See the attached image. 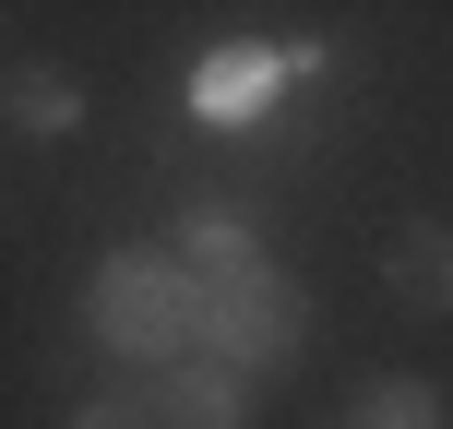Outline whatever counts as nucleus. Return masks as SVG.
<instances>
[{
	"label": "nucleus",
	"mask_w": 453,
	"mask_h": 429,
	"mask_svg": "<svg viewBox=\"0 0 453 429\" xmlns=\"http://www.w3.org/2000/svg\"><path fill=\"white\" fill-rule=\"evenodd\" d=\"M96 346L143 358L156 382L203 358V287L180 274V250H108L96 263Z\"/></svg>",
	"instance_id": "obj_1"
},
{
	"label": "nucleus",
	"mask_w": 453,
	"mask_h": 429,
	"mask_svg": "<svg viewBox=\"0 0 453 429\" xmlns=\"http://www.w3.org/2000/svg\"><path fill=\"white\" fill-rule=\"evenodd\" d=\"M298 346H311V287H298V274L263 263V274H239V287L203 298V358L239 370V382H250V370H287Z\"/></svg>",
	"instance_id": "obj_2"
},
{
	"label": "nucleus",
	"mask_w": 453,
	"mask_h": 429,
	"mask_svg": "<svg viewBox=\"0 0 453 429\" xmlns=\"http://www.w3.org/2000/svg\"><path fill=\"white\" fill-rule=\"evenodd\" d=\"M382 287H394V310H418V322L453 310V215H406V226H394Z\"/></svg>",
	"instance_id": "obj_3"
},
{
	"label": "nucleus",
	"mask_w": 453,
	"mask_h": 429,
	"mask_svg": "<svg viewBox=\"0 0 453 429\" xmlns=\"http://www.w3.org/2000/svg\"><path fill=\"white\" fill-rule=\"evenodd\" d=\"M180 274H191V287H239V274H263V239H250V215L239 203H191L180 215Z\"/></svg>",
	"instance_id": "obj_4"
},
{
	"label": "nucleus",
	"mask_w": 453,
	"mask_h": 429,
	"mask_svg": "<svg viewBox=\"0 0 453 429\" xmlns=\"http://www.w3.org/2000/svg\"><path fill=\"white\" fill-rule=\"evenodd\" d=\"M156 429H239V370H215V358L167 370L156 382Z\"/></svg>",
	"instance_id": "obj_5"
},
{
	"label": "nucleus",
	"mask_w": 453,
	"mask_h": 429,
	"mask_svg": "<svg viewBox=\"0 0 453 429\" xmlns=\"http://www.w3.org/2000/svg\"><path fill=\"white\" fill-rule=\"evenodd\" d=\"M346 429H453V394L418 382V370H382V382H358V418Z\"/></svg>",
	"instance_id": "obj_6"
},
{
	"label": "nucleus",
	"mask_w": 453,
	"mask_h": 429,
	"mask_svg": "<svg viewBox=\"0 0 453 429\" xmlns=\"http://www.w3.org/2000/svg\"><path fill=\"white\" fill-rule=\"evenodd\" d=\"M72 119H84V84L48 60H12V132H72Z\"/></svg>",
	"instance_id": "obj_7"
},
{
	"label": "nucleus",
	"mask_w": 453,
	"mask_h": 429,
	"mask_svg": "<svg viewBox=\"0 0 453 429\" xmlns=\"http://www.w3.org/2000/svg\"><path fill=\"white\" fill-rule=\"evenodd\" d=\"M250 96H274V60H250V48H226V60L203 72V108L226 119V108H250Z\"/></svg>",
	"instance_id": "obj_8"
},
{
	"label": "nucleus",
	"mask_w": 453,
	"mask_h": 429,
	"mask_svg": "<svg viewBox=\"0 0 453 429\" xmlns=\"http://www.w3.org/2000/svg\"><path fill=\"white\" fill-rule=\"evenodd\" d=\"M72 429H156V382H132V394H84V406H72Z\"/></svg>",
	"instance_id": "obj_9"
}]
</instances>
